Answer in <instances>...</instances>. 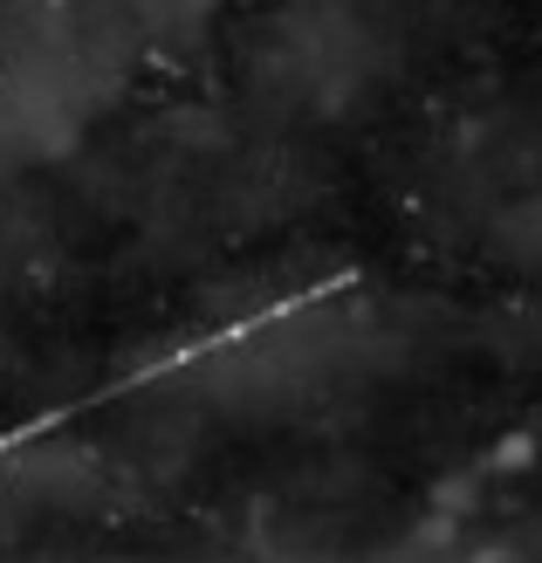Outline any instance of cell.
Listing matches in <instances>:
<instances>
[{"instance_id":"6da1fadb","label":"cell","mask_w":542,"mask_h":563,"mask_svg":"<svg viewBox=\"0 0 542 563\" xmlns=\"http://www.w3.org/2000/svg\"><path fill=\"white\" fill-rule=\"evenodd\" d=\"M152 63L124 0H8L0 8V186L55 173L97 145Z\"/></svg>"},{"instance_id":"7a4b0ae2","label":"cell","mask_w":542,"mask_h":563,"mask_svg":"<svg viewBox=\"0 0 542 563\" xmlns=\"http://www.w3.org/2000/svg\"><path fill=\"white\" fill-rule=\"evenodd\" d=\"M406 35L385 0H275L241 42V82L281 131H351L391 97Z\"/></svg>"}]
</instances>
